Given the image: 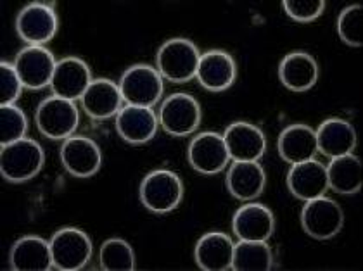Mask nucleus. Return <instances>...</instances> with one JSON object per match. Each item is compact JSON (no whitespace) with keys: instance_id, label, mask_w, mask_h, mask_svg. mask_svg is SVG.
Returning <instances> with one entry per match:
<instances>
[{"instance_id":"nucleus-1","label":"nucleus","mask_w":363,"mask_h":271,"mask_svg":"<svg viewBox=\"0 0 363 271\" xmlns=\"http://www.w3.org/2000/svg\"><path fill=\"white\" fill-rule=\"evenodd\" d=\"M45 164V152L37 140L25 139L2 145L0 173L9 183H25L33 180Z\"/></svg>"},{"instance_id":"nucleus-2","label":"nucleus","mask_w":363,"mask_h":271,"mask_svg":"<svg viewBox=\"0 0 363 271\" xmlns=\"http://www.w3.org/2000/svg\"><path fill=\"white\" fill-rule=\"evenodd\" d=\"M201 52L189 38H169L156 54V69L163 80L172 83H189L194 80Z\"/></svg>"},{"instance_id":"nucleus-3","label":"nucleus","mask_w":363,"mask_h":271,"mask_svg":"<svg viewBox=\"0 0 363 271\" xmlns=\"http://www.w3.org/2000/svg\"><path fill=\"white\" fill-rule=\"evenodd\" d=\"M142 206L154 214H168L184 200V182L175 171L154 170L144 176L139 188Z\"/></svg>"},{"instance_id":"nucleus-4","label":"nucleus","mask_w":363,"mask_h":271,"mask_svg":"<svg viewBox=\"0 0 363 271\" xmlns=\"http://www.w3.org/2000/svg\"><path fill=\"white\" fill-rule=\"evenodd\" d=\"M35 121L38 132L49 140H66L77 132L80 123V111L73 100L52 96L38 104Z\"/></svg>"},{"instance_id":"nucleus-5","label":"nucleus","mask_w":363,"mask_h":271,"mask_svg":"<svg viewBox=\"0 0 363 271\" xmlns=\"http://www.w3.org/2000/svg\"><path fill=\"white\" fill-rule=\"evenodd\" d=\"M59 30V18L52 2H31L16 18V33L28 45L45 47Z\"/></svg>"},{"instance_id":"nucleus-6","label":"nucleus","mask_w":363,"mask_h":271,"mask_svg":"<svg viewBox=\"0 0 363 271\" xmlns=\"http://www.w3.org/2000/svg\"><path fill=\"white\" fill-rule=\"evenodd\" d=\"M123 100L130 105L154 108L164 92V80L156 68L149 64L130 66L120 78Z\"/></svg>"},{"instance_id":"nucleus-7","label":"nucleus","mask_w":363,"mask_h":271,"mask_svg":"<svg viewBox=\"0 0 363 271\" xmlns=\"http://www.w3.org/2000/svg\"><path fill=\"white\" fill-rule=\"evenodd\" d=\"M54 268L61 271L84 270L92 259L94 246L84 230L66 226L57 230L50 238Z\"/></svg>"},{"instance_id":"nucleus-8","label":"nucleus","mask_w":363,"mask_h":271,"mask_svg":"<svg viewBox=\"0 0 363 271\" xmlns=\"http://www.w3.org/2000/svg\"><path fill=\"white\" fill-rule=\"evenodd\" d=\"M160 125L172 137H189L203 120L201 104L191 93H172L163 100L157 115Z\"/></svg>"},{"instance_id":"nucleus-9","label":"nucleus","mask_w":363,"mask_h":271,"mask_svg":"<svg viewBox=\"0 0 363 271\" xmlns=\"http://www.w3.org/2000/svg\"><path fill=\"white\" fill-rule=\"evenodd\" d=\"M345 225V213L341 206L333 199L322 197L305 202L301 211V226L308 237L315 241H330Z\"/></svg>"},{"instance_id":"nucleus-10","label":"nucleus","mask_w":363,"mask_h":271,"mask_svg":"<svg viewBox=\"0 0 363 271\" xmlns=\"http://www.w3.org/2000/svg\"><path fill=\"white\" fill-rule=\"evenodd\" d=\"M13 64L21 78L23 86L37 92L52 83L57 61L47 47L28 45L19 50Z\"/></svg>"},{"instance_id":"nucleus-11","label":"nucleus","mask_w":363,"mask_h":271,"mask_svg":"<svg viewBox=\"0 0 363 271\" xmlns=\"http://www.w3.org/2000/svg\"><path fill=\"white\" fill-rule=\"evenodd\" d=\"M189 164L201 175H218L228 166L230 154L225 145L223 135L216 132L197 133L187 149Z\"/></svg>"},{"instance_id":"nucleus-12","label":"nucleus","mask_w":363,"mask_h":271,"mask_svg":"<svg viewBox=\"0 0 363 271\" xmlns=\"http://www.w3.org/2000/svg\"><path fill=\"white\" fill-rule=\"evenodd\" d=\"M61 163L74 178H90L102 166V151L96 140L85 135H73L61 145Z\"/></svg>"},{"instance_id":"nucleus-13","label":"nucleus","mask_w":363,"mask_h":271,"mask_svg":"<svg viewBox=\"0 0 363 271\" xmlns=\"http://www.w3.org/2000/svg\"><path fill=\"white\" fill-rule=\"evenodd\" d=\"M232 161H259L267 152L265 132L247 121H234L223 132Z\"/></svg>"},{"instance_id":"nucleus-14","label":"nucleus","mask_w":363,"mask_h":271,"mask_svg":"<svg viewBox=\"0 0 363 271\" xmlns=\"http://www.w3.org/2000/svg\"><path fill=\"white\" fill-rule=\"evenodd\" d=\"M196 80L210 92H225L238 80V62L225 50H208L201 54Z\"/></svg>"},{"instance_id":"nucleus-15","label":"nucleus","mask_w":363,"mask_h":271,"mask_svg":"<svg viewBox=\"0 0 363 271\" xmlns=\"http://www.w3.org/2000/svg\"><path fill=\"white\" fill-rule=\"evenodd\" d=\"M80 104L90 120L106 121L118 116V113L123 109L125 100L120 85L109 78H96L82 96Z\"/></svg>"},{"instance_id":"nucleus-16","label":"nucleus","mask_w":363,"mask_h":271,"mask_svg":"<svg viewBox=\"0 0 363 271\" xmlns=\"http://www.w3.org/2000/svg\"><path fill=\"white\" fill-rule=\"evenodd\" d=\"M286 182L291 194L303 202L322 197L329 190L327 166L315 157L303 161V163L291 164Z\"/></svg>"},{"instance_id":"nucleus-17","label":"nucleus","mask_w":363,"mask_h":271,"mask_svg":"<svg viewBox=\"0 0 363 271\" xmlns=\"http://www.w3.org/2000/svg\"><path fill=\"white\" fill-rule=\"evenodd\" d=\"M92 80V71L84 59L68 56L57 61L50 86L54 96L74 102L82 99Z\"/></svg>"},{"instance_id":"nucleus-18","label":"nucleus","mask_w":363,"mask_h":271,"mask_svg":"<svg viewBox=\"0 0 363 271\" xmlns=\"http://www.w3.org/2000/svg\"><path fill=\"white\" fill-rule=\"evenodd\" d=\"M232 230L239 241L268 242L275 231V216L265 204L251 200L235 211Z\"/></svg>"},{"instance_id":"nucleus-19","label":"nucleus","mask_w":363,"mask_h":271,"mask_svg":"<svg viewBox=\"0 0 363 271\" xmlns=\"http://www.w3.org/2000/svg\"><path fill=\"white\" fill-rule=\"evenodd\" d=\"M118 135L125 142L132 145L147 144L156 137L160 120L151 108H142V105H123L118 113L116 121H114Z\"/></svg>"},{"instance_id":"nucleus-20","label":"nucleus","mask_w":363,"mask_h":271,"mask_svg":"<svg viewBox=\"0 0 363 271\" xmlns=\"http://www.w3.org/2000/svg\"><path fill=\"white\" fill-rule=\"evenodd\" d=\"M225 183L232 197L251 202L265 190L267 173L259 161H234L225 176Z\"/></svg>"},{"instance_id":"nucleus-21","label":"nucleus","mask_w":363,"mask_h":271,"mask_svg":"<svg viewBox=\"0 0 363 271\" xmlns=\"http://www.w3.org/2000/svg\"><path fill=\"white\" fill-rule=\"evenodd\" d=\"M320 66L306 50H294L284 56L279 64V78L291 92H308L317 85Z\"/></svg>"},{"instance_id":"nucleus-22","label":"nucleus","mask_w":363,"mask_h":271,"mask_svg":"<svg viewBox=\"0 0 363 271\" xmlns=\"http://www.w3.org/2000/svg\"><path fill=\"white\" fill-rule=\"evenodd\" d=\"M235 243L223 231H208L194 247L196 265L204 271L232 270Z\"/></svg>"},{"instance_id":"nucleus-23","label":"nucleus","mask_w":363,"mask_h":271,"mask_svg":"<svg viewBox=\"0 0 363 271\" xmlns=\"http://www.w3.org/2000/svg\"><path fill=\"white\" fill-rule=\"evenodd\" d=\"M9 265L16 271H49L54 268L50 242L38 235H25L11 247Z\"/></svg>"},{"instance_id":"nucleus-24","label":"nucleus","mask_w":363,"mask_h":271,"mask_svg":"<svg viewBox=\"0 0 363 271\" xmlns=\"http://www.w3.org/2000/svg\"><path fill=\"white\" fill-rule=\"evenodd\" d=\"M315 133H317L318 152L329 159L351 154L357 147V129L348 120L329 117L322 121Z\"/></svg>"},{"instance_id":"nucleus-25","label":"nucleus","mask_w":363,"mask_h":271,"mask_svg":"<svg viewBox=\"0 0 363 271\" xmlns=\"http://www.w3.org/2000/svg\"><path fill=\"white\" fill-rule=\"evenodd\" d=\"M279 156L286 163L298 164L303 161L313 159L318 152L317 133L311 127L303 123L291 125L284 128L277 140Z\"/></svg>"},{"instance_id":"nucleus-26","label":"nucleus","mask_w":363,"mask_h":271,"mask_svg":"<svg viewBox=\"0 0 363 271\" xmlns=\"http://www.w3.org/2000/svg\"><path fill=\"white\" fill-rule=\"evenodd\" d=\"M327 180H329V188H333L335 194H358L363 185L360 157L351 152L330 159V163L327 164Z\"/></svg>"},{"instance_id":"nucleus-27","label":"nucleus","mask_w":363,"mask_h":271,"mask_svg":"<svg viewBox=\"0 0 363 271\" xmlns=\"http://www.w3.org/2000/svg\"><path fill=\"white\" fill-rule=\"evenodd\" d=\"M272 268H274V254L268 242L239 241L235 243L232 270L270 271Z\"/></svg>"},{"instance_id":"nucleus-28","label":"nucleus","mask_w":363,"mask_h":271,"mask_svg":"<svg viewBox=\"0 0 363 271\" xmlns=\"http://www.w3.org/2000/svg\"><path fill=\"white\" fill-rule=\"evenodd\" d=\"M99 266L104 271H133L137 268L135 253L123 238H108L99 250Z\"/></svg>"},{"instance_id":"nucleus-29","label":"nucleus","mask_w":363,"mask_h":271,"mask_svg":"<svg viewBox=\"0 0 363 271\" xmlns=\"http://www.w3.org/2000/svg\"><path fill=\"white\" fill-rule=\"evenodd\" d=\"M0 132H2L0 137L2 145L25 139L28 132V117L25 111L16 104L0 105Z\"/></svg>"},{"instance_id":"nucleus-30","label":"nucleus","mask_w":363,"mask_h":271,"mask_svg":"<svg viewBox=\"0 0 363 271\" xmlns=\"http://www.w3.org/2000/svg\"><path fill=\"white\" fill-rule=\"evenodd\" d=\"M337 35L348 47L363 45V7L358 4L345 7L337 18Z\"/></svg>"},{"instance_id":"nucleus-31","label":"nucleus","mask_w":363,"mask_h":271,"mask_svg":"<svg viewBox=\"0 0 363 271\" xmlns=\"http://www.w3.org/2000/svg\"><path fill=\"white\" fill-rule=\"evenodd\" d=\"M23 81L16 71L14 64L2 61L0 62V105H11L16 104V100L21 97L23 93Z\"/></svg>"},{"instance_id":"nucleus-32","label":"nucleus","mask_w":363,"mask_h":271,"mask_svg":"<svg viewBox=\"0 0 363 271\" xmlns=\"http://www.w3.org/2000/svg\"><path fill=\"white\" fill-rule=\"evenodd\" d=\"M284 11L296 23H311L318 19L325 9V2L323 0H308V2H298V0H284L282 2Z\"/></svg>"}]
</instances>
